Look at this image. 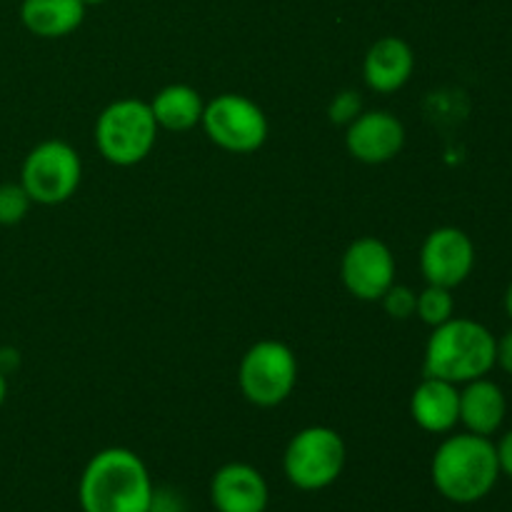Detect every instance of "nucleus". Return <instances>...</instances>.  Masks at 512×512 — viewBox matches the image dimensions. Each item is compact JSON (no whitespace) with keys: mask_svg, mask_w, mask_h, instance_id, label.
I'll list each match as a JSON object with an SVG mask.
<instances>
[{"mask_svg":"<svg viewBox=\"0 0 512 512\" xmlns=\"http://www.w3.org/2000/svg\"><path fill=\"white\" fill-rule=\"evenodd\" d=\"M495 365L512 375V328L503 338H495Z\"/></svg>","mask_w":512,"mask_h":512,"instance_id":"23","label":"nucleus"},{"mask_svg":"<svg viewBox=\"0 0 512 512\" xmlns=\"http://www.w3.org/2000/svg\"><path fill=\"white\" fill-rule=\"evenodd\" d=\"M415 315H418L428 328H438V325L448 323L450 318H455L453 290L440 288V285H425L418 293Z\"/></svg>","mask_w":512,"mask_h":512,"instance_id":"18","label":"nucleus"},{"mask_svg":"<svg viewBox=\"0 0 512 512\" xmlns=\"http://www.w3.org/2000/svg\"><path fill=\"white\" fill-rule=\"evenodd\" d=\"M360 113H363V108H360V98L358 93H353V90H345V93L335 95V100L330 103V110H328L330 120L338 125H350Z\"/></svg>","mask_w":512,"mask_h":512,"instance_id":"21","label":"nucleus"},{"mask_svg":"<svg viewBox=\"0 0 512 512\" xmlns=\"http://www.w3.org/2000/svg\"><path fill=\"white\" fill-rule=\"evenodd\" d=\"M498 448V460H500V473L508 475L512 480V430L500 438V443H495Z\"/></svg>","mask_w":512,"mask_h":512,"instance_id":"24","label":"nucleus"},{"mask_svg":"<svg viewBox=\"0 0 512 512\" xmlns=\"http://www.w3.org/2000/svg\"><path fill=\"white\" fill-rule=\"evenodd\" d=\"M415 73V53L408 40L385 35L375 40L363 60V78L370 90L390 95L403 90Z\"/></svg>","mask_w":512,"mask_h":512,"instance_id":"13","label":"nucleus"},{"mask_svg":"<svg viewBox=\"0 0 512 512\" xmlns=\"http://www.w3.org/2000/svg\"><path fill=\"white\" fill-rule=\"evenodd\" d=\"M200 125L210 143L233 155L258 153L270 133L265 110L240 93H220L208 100Z\"/></svg>","mask_w":512,"mask_h":512,"instance_id":"8","label":"nucleus"},{"mask_svg":"<svg viewBox=\"0 0 512 512\" xmlns=\"http://www.w3.org/2000/svg\"><path fill=\"white\" fill-rule=\"evenodd\" d=\"M103 3H108V0H83L85 8H88V5H103Z\"/></svg>","mask_w":512,"mask_h":512,"instance_id":"27","label":"nucleus"},{"mask_svg":"<svg viewBox=\"0 0 512 512\" xmlns=\"http://www.w3.org/2000/svg\"><path fill=\"white\" fill-rule=\"evenodd\" d=\"M148 512H185L183 495L168 488H155Z\"/></svg>","mask_w":512,"mask_h":512,"instance_id":"22","label":"nucleus"},{"mask_svg":"<svg viewBox=\"0 0 512 512\" xmlns=\"http://www.w3.org/2000/svg\"><path fill=\"white\" fill-rule=\"evenodd\" d=\"M83 20V0H23L20 3V23L35 38H65V35L75 33Z\"/></svg>","mask_w":512,"mask_h":512,"instance_id":"16","label":"nucleus"},{"mask_svg":"<svg viewBox=\"0 0 512 512\" xmlns=\"http://www.w3.org/2000/svg\"><path fill=\"white\" fill-rule=\"evenodd\" d=\"M405 145V125L390 110H363L345 128V148L358 163L383 165L398 158Z\"/></svg>","mask_w":512,"mask_h":512,"instance_id":"11","label":"nucleus"},{"mask_svg":"<svg viewBox=\"0 0 512 512\" xmlns=\"http://www.w3.org/2000/svg\"><path fill=\"white\" fill-rule=\"evenodd\" d=\"M500 475L503 473L493 440L468 430L445 438L430 463L435 490L455 505H473L488 498Z\"/></svg>","mask_w":512,"mask_h":512,"instance_id":"2","label":"nucleus"},{"mask_svg":"<svg viewBox=\"0 0 512 512\" xmlns=\"http://www.w3.org/2000/svg\"><path fill=\"white\" fill-rule=\"evenodd\" d=\"M158 130L148 100L120 98L100 110L93 130L95 148L110 165L133 168L153 153Z\"/></svg>","mask_w":512,"mask_h":512,"instance_id":"4","label":"nucleus"},{"mask_svg":"<svg viewBox=\"0 0 512 512\" xmlns=\"http://www.w3.org/2000/svg\"><path fill=\"white\" fill-rule=\"evenodd\" d=\"M155 483L148 465L128 448H105L85 463L78 483L83 512H148Z\"/></svg>","mask_w":512,"mask_h":512,"instance_id":"1","label":"nucleus"},{"mask_svg":"<svg viewBox=\"0 0 512 512\" xmlns=\"http://www.w3.org/2000/svg\"><path fill=\"white\" fill-rule=\"evenodd\" d=\"M505 313H508L512 320V283L508 285V293H505Z\"/></svg>","mask_w":512,"mask_h":512,"instance_id":"26","label":"nucleus"},{"mask_svg":"<svg viewBox=\"0 0 512 512\" xmlns=\"http://www.w3.org/2000/svg\"><path fill=\"white\" fill-rule=\"evenodd\" d=\"M410 418L430 435L450 433L460 423V385L423 375L410 395Z\"/></svg>","mask_w":512,"mask_h":512,"instance_id":"14","label":"nucleus"},{"mask_svg":"<svg viewBox=\"0 0 512 512\" xmlns=\"http://www.w3.org/2000/svg\"><path fill=\"white\" fill-rule=\"evenodd\" d=\"M148 105L158 128L170 133L193 130L195 125H200L205 110V100L200 98L198 90L185 83L165 85L148 100Z\"/></svg>","mask_w":512,"mask_h":512,"instance_id":"17","label":"nucleus"},{"mask_svg":"<svg viewBox=\"0 0 512 512\" xmlns=\"http://www.w3.org/2000/svg\"><path fill=\"white\" fill-rule=\"evenodd\" d=\"M5 395H8V380H5V373L0 370V408L5 403Z\"/></svg>","mask_w":512,"mask_h":512,"instance_id":"25","label":"nucleus"},{"mask_svg":"<svg viewBox=\"0 0 512 512\" xmlns=\"http://www.w3.org/2000/svg\"><path fill=\"white\" fill-rule=\"evenodd\" d=\"M210 503L218 512H265L270 505L268 480L248 463H225L210 480Z\"/></svg>","mask_w":512,"mask_h":512,"instance_id":"12","label":"nucleus"},{"mask_svg":"<svg viewBox=\"0 0 512 512\" xmlns=\"http://www.w3.org/2000/svg\"><path fill=\"white\" fill-rule=\"evenodd\" d=\"M298 385V358L283 340L265 338L250 345L238 365V388L255 408H278Z\"/></svg>","mask_w":512,"mask_h":512,"instance_id":"6","label":"nucleus"},{"mask_svg":"<svg viewBox=\"0 0 512 512\" xmlns=\"http://www.w3.org/2000/svg\"><path fill=\"white\" fill-rule=\"evenodd\" d=\"M348 448L338 430L328 425H308L288 440L283 453V473L293 488L318 493L343 475Z\"/></svg>","mask_w":512,"mask_h":512,"instance_id":"5","label":"nucleus"},{"mask_svg":"<svg viewBox=\"0 0 512 512\" xmlns=\"http://www.w3.org/2000/svg\"><path fill=\"white\" fill-rule=\"evenodd\" d=\"M30 195L20 183L0 185V225H18L30 213Z\"/></svg>","mask_w":512,"mask_h":512,"instance_id":"19","label":"nucleus"},{"mask_svg":"<svg viewBox=\"0 0 512 512\" xmlns=\"http://www.w3.org/2000/svg\"><path fill=\"white\" fill-rule=\"evenodd\" d=\"M395 255L380 238L365 235L345 248L340 260V280L355 300L378 303L395 283Z\"/></svg>","mask_w":512,"mask_h":512,"instance_id":"9","label":"nucleus"},{"mask_svg":"<svg viewBox=\"0 0 512 512\" xmlns=\"http://www.w3.org/2000/svg\"><path fill=\"white\" fill-rule=\"evenodd\" d=\"M380 303H383L385 313H388L390 318L408 320V318H413V315H415L418 293H415L413 288H408V285L393 283L388 290H385V295L380 298Z\"/></svg>","mask_w":512,"mask_h":512,"instance_id":"20","label":"nucleus"},{"mask_svg":"<svg viewBox=\"0 0 512 512\" xmlns=\"http://www.w3.org/2000/svg\"><path fill=\"white\" fill-rule=\"evenodd\" d=\"M508 415V400L503 388L485 375V378L470 380L460 390V425L468 433L490 435L498 433Z\"/></svg>","mask_w":512,"mask_h":512,"instance_id":"15","label":"nucleus"},{"mask_svg":"<svg viewBox=\"0 0 512 512\" xmlns=\"http://www.w3.org/2000/svg\"><path fill=\"white\" fill-rule=\"evenodd\" d=\"M83 160L65 140H43L25 155L20 180L35 205H63L78 193Z\"/></svg>","mask_w":512,"mask_h":512,"instance_id":"7","label":"nucleus"},{"mask_svg":"<svg viewBox=\"0 0 512 512\" xmlns=\"http://www.w3.org/2000/svg\"><path fill=\"white\" fill-rule=\"evenodd\" d=\"M495 368V335L470 318H450L425 343L423 375L465 385Z\"/></svg>","mask_w":512,"mask_h":512,"instance_id":"3","label":"nucleus"},{"mask_svg":"<svg viewBox=\"0 0 512 512\" xmlns=\"http://www.w3.org/2000/svg\"><path fill=\"white\" fill-rule=\"evenodd\" d=\"M475 268V245L465 230L455 225L430 230L420 248V273L425 283L455 290Z\"/></svg>","mask_w":512,"mask_h":512,"instance_id":"10","label":"nucleus"}]
</instances>
